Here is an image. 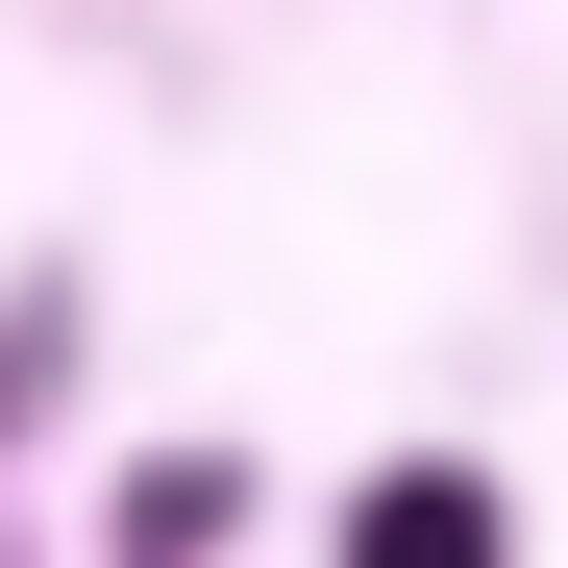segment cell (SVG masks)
Instances as JSON below:
<instances>
[{
  "instance_id": "obj_1",
  "label": "cell",
  "mask_w": 568,
  "mask_h": 568,
  "mask_svg": "<svg viewBox=\"0 0 568 568\" xmlns=\"http://www.w3.org/2000/svg\"><path fill=\"white\" fill-rule=\"evenodd\" d=\"M346 568H495V495H469V469H371V495H346Z\"/></svg>"
}]
</instances>
